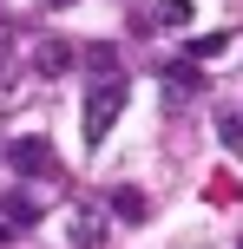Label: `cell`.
I'll return each instance as SVG.
<instances>
[{
    "mask_svg": "<svg viewBox=\"0 0 243 249\" xmlns=\"http://www.w3.org/2000/svg\"><path fill=\"white\" fill-rule=\"evenodd\" d=\"M125 99H131L125 72H118V79H99V86L86 92V144H105V138H112V124H118V112H125Z\"/></svg>",
    "mask_w": 243,
    "mask_h": 249,
    "instance_id": "cell-1",
    "label": "cell"
},
{
    "mask_svg": "<svg viewBox=\"0 0 243 249\" xmlns=\"http://www.w3.org/2000/svg\"><path fill=\"white\" fill-rule=\"evenodd\" d=\"M7 164H13L20 177H59V158H53L46 138H20V144L7 151Z\"/></svg>",
    "mask_w": 243,
    "mask_h": 249,
    "instance_id": "cell-2",
    "label": "cell"
},
{
    "mask_svg": "<svg viewBox=\"0 0 243 249\" xmlns=\"http://www.w3.org/2000/svg\"><path fill=\"white\" fill-rule=\"evenodd\" d=\"M204 92V72H197L191 59H178V66H165V99L171 105H184V99H197Z\"/></svg>",
    "mask_w": 243,
    "mask_h": 249,
    "instance_id": "cell-3",
    "label": "cell"
},
{
    "mask_svg": "<svg viewBox=\"0 0 243 249\" xmlns=\"http://www.w3.org/2000/svg\"><path fill=\"white\" fill-rule=\"evenodd\" d=\"M26 223H39V203L26 197V190H7V197H0V230H26Z\"/></svg>",
    "mask_w": 243,
    "mask_h": 249,
    "instance_id": "cell-4",
    "label": "cell"
},
{
    "mask_svg": "<svg viewBox=\"0 0 243 249\" xmlns=\"http://www.w3.org/2000/svg\"><path fill=\"white\" fill-rule=\"evenodd\" d=\"M191 20H197V7H191V0H158V7L145 13V26H165V33H184Z\"/></svg>",
    "mask_w": 243,
    "mask_h": 249,
    "instance_id": "cell-5",
    "label": "cell"
},
{
    "mask_svg": "<svg viewBox=\"0 0 243 249\" xmlns=\"http://www.w3.org/2000/svg\"><path fill=\"white\" fill-rule=\"evenodd\" d=\"M66 66H73V46H66V39H39L33 46V72L39 79H59Z\"/></svg>",
    "mask_w": 243,
    "mask_h": 249,
    "instance_id": "cell-6",
    "label": "cell"
},
{
    "mask_svg": "<svg viewBox=\"0 0 243 249\" xmlns=\"http://www.w3.org/2000/svg\"><path fill=\"white\" fill-rule=\"evenodd\" d=\"M99 243H105V216L79 210V216H73V249H99Z\"/></svg>",
    "mask_w": 243,
    "mask_h": 249,
    "instance_id": "cell-7",
    "label": "cell"
},
{
    "mask_svg": "<svg viewBox=\"0 0 243 249\" xmlns=\"http://www.w3.org/2000/svg\"><path fill=\"white\" fill-rule=\"evenodd\" d=\"M112 210L125 216V223H138V216H145V190H138V184H118V190H112Z\"/></svg>",
    "mask_w": 243,
    "mask_h": 249,
    "instance_id": "cell-8",
    "label": "cell"
},
{
    "mask_svg": "<svg viewBox=\"0 0 243 249\" xmlns=\"http://www.w3.org/2000/svg\"><path fill=\"white\" fill-rule=\"evenodd\" d=\"M86 66H92L99 79H118V46H92V53H86Z\"/></svg>",
    "mask_w": 243,
    "mask_h": 249,
    "instance_id": "cell-9",
    "label": "cell"
},
{
    "mask_svg": "<svg viewBox=\"0 0 243 249\" xmlns=\"http://www.w3.org/2000/svg\"><path fill=\"white\" fill-rule=\"evenodd\" d=\"M217 138H224V151H237V158H243V118H237V112L217 124Z\"/></svg>",
    "mask_w": 243,
    "mask_h": 249,
    "instance_id": "cell-10",
    "label": "cell"
},
{
    "mask_svg": "<svg viewBox=\"0 0 243 249\" xmlns=\"http://www.w3.org/2000/svg\"><path fill=\"white\" fill-rule=\"evenodd\" d=\"M224 46H230V33H210V39H191V66H197V59H210V53H224Z\"/></svg>",
    "mask_w": 243,
    "mask_h": 249,
    "instance_id": "cell-11",
    "label": "cell"
},
{
    "mask_svg": "<svg viewBox=\"0 0 243 249\" xmlns=\"http://www.w3.org/2000/svg\"><path fill=\"white\" fill-rule=\"evenodd\" d=\"M46 7H79V0H46Z\"/></svg>",
    "mask_w": 243,
    "mask_h": 249,
    "instance_id": "cell-12",
    "label": "cell"
},
{
    "mask_svg": "<svg viewBox=\"0 0 243 249\" xmlns=\"http://www.w3.org/2000/svg\"><path fill=\"white\" fill-rule=\"evenodd\" d=\"M237 249H243V243H237Z\"/></svg>",
    "mask_w": 243,
    "mask_h": 249,
    "instance_id": "cell-13",
    "label": "cell"
}]
</instances>
